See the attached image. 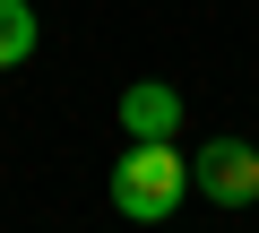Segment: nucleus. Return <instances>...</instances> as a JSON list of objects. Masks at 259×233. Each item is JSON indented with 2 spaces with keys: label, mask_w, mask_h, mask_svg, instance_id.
Masks as SVG:
<instances>
[{
  "label": "nucleus",
  "mask_w": 259,
  "mask_h": 233,
  "mask_svg": "<svg viewBox=\"0 0 259 233\" xmlns=\"http://www.w3.org/2000/svg\"><path fill=\"white\" fill-rule=\"evenodd\" d=\"M35 61V0H0V69Z\"/></svg>",
  "instance_id": "20e7f679"
},
{
  "label": "nucleus",
  "mask_w": 259,
  "mask_h": 233,
  "mask_svg": "<svg viewBox=\"0 0 259 233\" xmlns=\"http://www.w3.org/2000/svg\"><path fill=\"white\" fill-rule=\"evenodd\" d=\"M190 190L216 199V207H250L259 199V147L250 138H207L190 156Z\"/></svg>",
  "instance_id": "f03ea898"
},
{
  "label": "nucleus",
  "mask_w": 259,
  "mask_h": 233,
  "mask_svg": "<svg viewBox=\"0 0 259 233\" xmlns=\"http://www.w3.org/2000/svg\"><path fill=\"white\" fill-rule=\"evenodd\" d=\"M190 199V156L173 138H130L121 164H112V207L130 224H164L173 207Z\"/></svg>",
  "instance_id": "f257e3e1"
},
{
  "label": "nucleus",
  "mask_w": 259,
  "mask_h": 233,
  "mask_svg": "<svg viewBox=\"0 0 259 233\" xmlns=\"http://www.w3.org/2000/svg\"><path fill=\"white\" fill-rule=\"evenodd\" d=\"M121 138H173L182 130V95L164 86V78H139V86H121Z\"/></svg>",
  "instance_id": "7ed1b4c3"
}]
</instances>
